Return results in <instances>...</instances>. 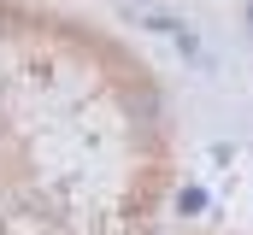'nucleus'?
I'll return each mask as SVG.
<instances>
[{
    "label": "nucleus",
    "instance_id": "nucleus-1",
    "mask_svg": "<svg viewBox=\"0 0 253 235\" xmlns=\"http://www.w3.org/2000/svg\"><path fill=\"white\" fill-rule=\"evenodd\" d=\"M177 206H183V212H200V206H206V194H200V188H183V200H177Z\"/></svg>",
    "mask_w": 253,
    "mask_h": 235
}]
</instances>
